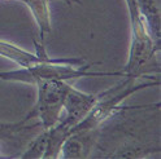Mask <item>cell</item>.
<instances>
[{"label": "cell", "mask_w": 161, "mask_h": 159, "mask_svg": "<svg viewBox=\"0 0 161 159\" xmlns=\"http://www.w3.org/2000/svg\"><path fill=\"white\" fill-rule=\"evenodd\" d=\"M100 135V128L72 132L63 142L58 158H91Z\"/></svg>", "instance_id": "cell-4"}, {"label": "cell", "mask_w": 161, "mask_h": 159, "mask_svg": "<svg viewBox=\"0 0 161 159\" xmlns=\"http://www.w3.org/2000/svg\"><path fill=\"white\" fill-rule=\"evenodd\" d=\"M46 149H47V131L40 130L39 133L29 141L26 150L19 154L18 158H24V159L43 158L44 153H46Z\"/></svg>", "instance_id": "cell-9"}, {"label": "cell", "mask_w": 161, "mask_h": 159, "mask_svg": "<svg viewBox=\"0 0 161 159\" xmlns=\"http://www.w3.org/2000/svg\"><path fill=\"white\" fill-rule=\"evenodd\" d=\"M125 2L130 17L131 44H130L127 64L122 70V76H127L134 80L153 79V74H160L158 56L161 45L156 44L151 38L144 18L140 14L136 0H125Z\"/></svg>", "instance_id": "cell-1"}, {"label": "cell", "mask_w": 161, "mask_h": 159, "mask_svg": "<svg viewBox=\"0 0 161 159\" xmlns=\"http://www.w3.org/2000/svg\"><path fill=\"white\" fill-rule=\"evenodd\" d=\"M35 130H43L39 121L31 123L25 116L14 123H0V142H14L22 144L27 135H31ZM7 158L0 153V159Z\"/></svg>", "instance_id": "cell-6"}, {"label": "cell", "mask_w": 161, "mask_h": 159, "mask_svg": "<svg viewBox=\"0 0 161 159\" xmlns=\"http://www.w3.org/2000/svg\"><path fill=\"white\" fill-rule=\"evenodd\" d=\"M148 33L153 42L161 45V0H136Z\"/></svg>", "instance_id": "cell-7"}, {"label": "cell", "mask_w": 161, "mask_h": 159, "mask_svg": "<svg viewBox=\"0 0 161 159\" xmlns=\"http://www.w3.org/2000/svg\"><path fill=\"white\" fill-rule=\"evenodd\" d=\"M29 7L39 30V40H34L35 53L42 58H49L46 51V42L51 34V0H18Z\"/></svg>", "instance_id": "cell-5"}, {"label": "cell", "mask_w": 161, "mask_h": 159, "mask_svg": "<svg viewBox=\"0 0 161 159\" xmlns=\"http://www.w3.org/2000/svg\"><path fill=\"white\" fill-rule=\"evenodd\" d=\"M35 87L38 88L36 104L25 115V118L29 121L36 118L42 128L47 131L61 118L65 98L72 84H69L66 80L52 79V80L39 82Z\"/></svg>", "instance_id": "cell-3"}, {"label": "cell", "mask_w": 161, "mask_h": 159, "mask_svg": "<svg viewBox=\"0 0 161 159\" xmlns=\"http://www.w3.org/2000/svg\"><path fill=\"white\" fill-rule=\"evenodd\" d=\"M95 64H83L80 57H61L55 58L53 61L35 64L29 67H21L11 71H0V80L4 82H21L36 85L39 82L44 80H75L79 78H94V76H110L122 75L119 73H94L90 67Z\"/></svg>", "instance_id": "cell-2"}, {"label": "cell", "mask_w": 161, "mask_h": 159, "mask_svg": "<svg viewBox=\"0 0 161 159\" xmlns=\"http://www.w3.org/2000/svg\"><path fill=\"white\" fill-rule=\"evenodd\" d=\"M63 2H65L68 5H73V4L82 5V0H63Z\"/></svg>", "instance_id": "cell-10"}, {"label": "cell", "mask_w": 161, "mask_h": 159, "mask_svg": "<svg viewBox=\"0 0 161 159\" xmlns=\"http://www.w3.org/2000/svg\"><path fill=\"white\" fill-rule=\"evenodd\" d=\"M0 56L17 64L21 67H29V66H33L35 64L48 62V61H53L55 59L52 57L42 58L36 53H30V52L25 51L24 48L18 47L11 42H5V40H0Z\"/></svg>", "instance_id": "cell-8"}]
</instances>
